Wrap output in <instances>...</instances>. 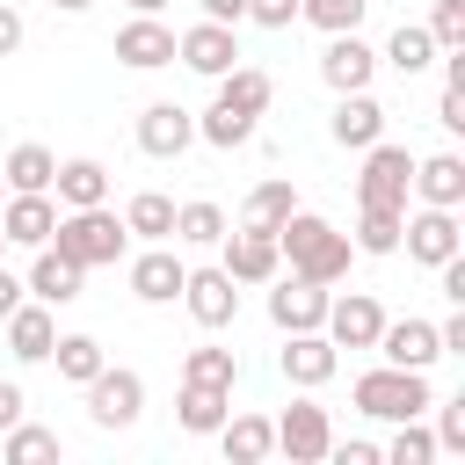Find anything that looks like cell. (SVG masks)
Wrapping results in <instances>:
<instances>
[{
  "instance_id": "obj_1",
  "label": "cell",
  "mask_w": 465,
  "mask_h": 465,
  "mask_svg": "<svg viewBox=\"0 0 465 465\" xmlns=\"http://www.w3.org/2000/svg\"><path fill=\"white\" fill-rule=\"evenodd\" d=\"M276 254L291 262V276H312V283H341L356 247H349V232H341V225H327L320 211H305V203H298V211L276 225Z\"/></svg>"
},
{
  "instance_id": "obj_2",
  "label": "cell",
  "mask_w": 465,
  "mask_h": 465,
  "mask_svg": "<svg viewBox=\"0 0 465 465\" xmlns=\"http://www.w3.org/2000/svg\"><path fill=\"white\" fill-rule=\"evenodd\" d=\"M51 247H58L65 262H80V269H102V262H124L131 232H124V218H116L109 203H80V211H58Z\"/></svg>"
},
{
  "instance_id": "obj_3",
  "label": "cell",
  "mask_w": 465,
  "mask_h": 465,
  "mask_svg": "<svg viewBox=\"0 0 465 465\" xmlns=\"http://www.w3.org/2000/svg\"><path fill=\"white\" fill-rule=\"evenodd\" d=\"M349 400H356V414H371V421H414V414H429V371H400V363H378V371H363L356 385H349Z\"/></svg>"
},
{
  "instance_id": "obj_4",
  "label": "cell",
  "mask_w": 465,
  "mask_h": 465,
  "mask_svg": "<svg viewBox=\"0 0 465 465\" xmlns=\"http://www.w3.org/2000/svg\"><path fill=\"white\" fill-rule=\"evenodd\" d=\"M407 196H414V153L392 145V138H371L363 145V174H356V203L407 211Z\"/></svg>"
},
{
  "instance_id": "obj_5",
  "label": "cell",
  "mask_w": 465,
  "mask_h": 465,
  "mask_svg": "<svg viewBox=\"0 0 465 465\" xmlns=\"http://www.w3.org/2000/svg\"><path fill=\"white\" fill-rule=\"evenodd\" d=\"M80 392H87V421H94V429H131V421L145 414V378L124 371V363H102Z\"/></svg>"
},
{
  "instance_id": "obj_6",
  "label": "cell",
  "mask_w": 465,
  "mask_h": 465,
  "mask_svg": "<svg viewBox=\"0 0 465 465\" xmlns=\"http://www.w3.org/2000/svg\"><path fill=\"white\" fill-rule=\"evenodd\" d=\"M400 247H407V262L436 269V262L465 254V225H458V211H436V203H421L414 218H400Z\"/></svg>"
},
{
  "instance_id": "obj_7",
  "label": "cell",
  "mask_w": 465,
  "mask_h": 465,
  "mask_svg": "<svg viewBox=\"0 0 465 465\" xmlns=\"http://www.w3.org/2000/svg\"><path fill=\"white\" fill-rule=\"evenodd\" d=\"M327 443H334V421H327V407H312V400H291V407L276 414V450H283L291 465H320V458H327Z\"/></svg>"
},
{
  "instance_id": "obj_8",
  "label": "cell",
  "mask_w": 465,
  "mask_h": 465,
  "mask_svg": "<svg viewBox=\"0 0 465 465\" xmlns=\"http://www.w3.org/2000/svg\"><path fill=\"white\" fill-rule=\"evenodd\" d=\"M196 145V116L182 102H145L138 109V153L145 160H182Z\"/></svg>"
},
{
  "instance_id": "obj_9",
  "label": "cell",
  "mask_w": 465,
  "mask_h": 465,
  "mask_svg": "<svg viewBox=\"0 0 465 465\" xmlns=\"http://www.w3.org/2000/svg\"><path fill=\"white\" fill-rule=\"evenodd\" d=\"M51 225H58V196L51 189H7V211H0V232H7V247H44L51 240Z\"/></svg>"
},
{
  "instance_id": "obj_10",
  "label": "cell",
  "mask_w": 465,
  "mask_h": 465,
  "mask_svg": "<svg viewBox=\"0 0 465 465\" xmlns=\"http://www.w3.org/2000/svg\"><path fill=\"white\" fill-rule=\"evenodd\" d=\"M218 247H225V262H218V269H225L232 283H276V269H283L276 232H254V225H240V232H232V225H225V240H218Z\"/></svg>"
},
{
  "instance_id": "obj_11",
  "label": "cell",
  "mask_w": 465,
  "mask_h": 465,
  "mask_svg": "<svg viewBox=\"0 0 465 465\" xmlns=\"http://www.w3.org/2000/svg\"><path fill=\"white\" fill-rule=\"evenodd\" d=\"M182 305H189V320L196 327H232L240 320V283L225 276V269H189V283H182Z\"/></svg>"
},
{
  "instance_id": "obj_12",
  "label": "cell",
  "mask_w": 465,
  "mask_h": 465,
  "mask_svg": "<svg viewBox=\"0 0 465 465\" xmlns=\"http://www.w3.org/2000/svg\"><path fill=\"white\" fill-rule=\"evenodd\" d=\"M378 327H385V305H378L371 291L327 298V320H320V334H327L334 349H371V341H378Z\"/></svg>"
},
{
  "instance_id": "obj_13",
  "label": "cell",
  "mask_w": 465,
  "mask_h": 465,
  "mask_svg": "<svg viewBox=\"0 0 465 465\" xmlns=\"http://www.w3.org/2000/svg\"><path fill=\"white\" fill-rule=\"evenodd\" d=\"M371 349H378L385 363H400V371H429V363L443 356V341H436V320H421V312H407V320H385Z\"/></svg>"
},
{
  "instance_id": "obj_14",
  "label": "cell",
  "mask_w": 465,
  "mask_h": 465,
  "mask_svg": "<svg viewBox=\"0 0 465 465\" xmlns=\"http://www.w3.org/2000/svg\"><path fill=\"white\" fill-rule=\"evenodd\" d=\"M276 363H283V378H291L298 392H312V385H327V378L341 371V349H334L320 327H305V334H283Z\"/></svg>"
},
{
  "instance_id": "obj_15",
  "label": "cell",
  "mask_w": 465,
  "mask_h": 465,
  "mask_svg": "<svg viewBox=\"0 0 465 465\" xmlns=\"http://www.w3.org/2000/svg\"><path fill=\"white\" fill-rule=\"evenodd\" d=\"M174 58H182L189 73L218 80V73H232V65H240V36H232L225 22H196V29H182V36H174Z\"/></svg>"
},
{
  "instance_id": "obj_16",
  "label": "cell",
  "mask_w": 465,
  "mask_h": 465,
  "mask_svg": "<svg viewBox=\"0 0 465 465\" xmlns=\"http://www.w3.org/2000/svg\"><path fill=\"white\" fill-rule=\"evenodd\" d=\"M320 80H327L334 94H356V87L378 80V51H371L356 29H341V36H327V51H320Z\"/></svg>"
},
{
  "instance_id": "obj_17",
  "label": "cell",
  "mask_w": 465,
  "mask_h": 465,
  "mask_svg": "<svg viewBox=\"0 0 465 465\" xmlns=\"http://www.w3.org/2000/svg\"><path fill=\"white\" fill-rule=\"evenodd\" d=\"M182 283H189V262L160 240V247H145L138 262H131V298L138 305H174L182 298Z\"/></svg>"
},
{
  "instance_id": "obj_18",
  "label": "cell",
  "mask_w": 465,
  "mask_h": 465,
  "mask_svg": "<svg viewBox=\"0 0 465 465\" xmlns=\"http://www.w3.org/2000/svg\"><path fill=\"white\" fill-rule=\"evenodd\" d=\"M116 58H124L131 73H160V65H174V29H167L160 15H131V22L116 29Z\"/></svg>"
},
{
  "instance_id": "obj_19",
  "label": "cell",
  "mask_w": 465,
  "mask_h": 465,
  "mask_svg": "<svg viewBox=\"0 0 465 465\" xmlns=\"http://www.w3.org/2000/svg\"><path fill=\"white\" fill-rule=\"evenodd\" d=\"M269 320H276V334H305V327H320V320H327V283H312V276H283V283L269 291Z\"/></svg>"
},
{
  "instance_id": "obj_20",
  "label": "cell",
  "mask_w": 465,
  "mask_h": 465,
  "mask_svg": "<svg viewBox=\"0 0 465 465\" xmlns=\"http://www.w3.org/2000/svg\"><path fill=\"white\" fill-rule=\"evenodd\" d=\"M327 131H334V145H349V153H363L371 138H385V109H378V94H371V87H356V94H334V116H327Z\"/></svg>"
},
{
  "instance_id": "obj_21",
  "label": "cell",
  "mask_w": 465,
  "mask_h": 465,
  "mask_svg": "<svg viewBox=\"0 0 465 465\" xmlns=\"http://www.w3.org/2000/svg\"><path fill=\"white\" fill-rule=\"evenodd\" d=\"M80 283H87V269H80V262H65V254L44 240V247H36V262H29V283H22V291H29L36 305H73V298H80Z\"/></svg>"
},
{
  "instance_id": "obj_22",
  "label": "cell",
  "mask_w": 465,
  "mask_h": 465,
  "mask_svg": "<svg viewBox=\"0 0 465 465\" xmlns=\"http://www.w3.org/2000/svg\"><path fill=\"white\" fill-rule=\"evenodd\" d=\"M51 341H58V320H51V305L22 298V305L7 312V356H15V363H51Z\"/></svg>"
},
{
  "instance_id": "obj_23",
  "label": "cell",
  "mask_w": 465,
  "mask_h": 465,
  "mask_svg": "<svg viewBox=\"0 0 465 465\" xmlns=\"http://www.w3.org/2000/svg\"><path fill=\"white\" fill-rule=\"evenodd\" d=\"M218 450H225V465H262L276 450V421L269 414H225L218 421Z\"/></svg>"
},
{
  "instance_id": "obj_24",
  "label": "cell",
  "mask_w": 465,
  "mask_h": 465,
  "mask_svg": "<svg viewBox=\"0 0 465 465\" xmlns=\"http://www.w3.org/2000/svg\"><path fill=\"white\" fill-rule=\"evenodd\" d=\"M414 196L436 203V211H458V203H465V160H458V153H429V160H414Z\"/></svg>"
},
{
  "instance_id": "obj_25",
  "label": "cell",
  "mask_w": 465,
  "mask_h": 465,
  "mask_svg": "<svg viewBox=\"0 0 465 465\" xmlns=\"http://www.w3.org/2000/svg\"><path fill=\"white\" fill-rule=\"evenodd\" d=\"M211 87H218L211 102H225V109H240V116H269V102H276V80H269L262 65H232V73H218Z\"/></svg>"
},
{
  "instance_id": "obj_26",
  "label": "cell",
  "mask_w": 465,
  "mask_h": 465,
  "mask_svg": "<svg viewBox=\"0 0 465 465\" xmlns=\"http://www.w3.org/2000/svg\"><path fill=\"white\" fill-rule=\"evenodd\" d=\"M51 189H58V211H80V203H109V167L102 160H58V174H51Z\"/></svg>"
},
{
  "instance_id": "obj_27",
  "label": "cell",
  "mask_w": 465,
  "mask_h": 465,
  "mask_svg": "<svg viewBox=\"0 0 465 465\" xmlns=\"http://www.w3.org/2000/svg\"><path fill=\"white\" fill-rule=\"evenodd\" d=\"M291 211H298V189H291L283 174H269V182H254V189H247V203H240V225H254V232H276Z\"/></svg>"
},
{
  "instance_id": "obj_28",
  "label": "cell",
  "mask_w": 465,
  "mask_h": 465,
  "mask_svg": "<svg viewBox=\"0 0 465 465\" xmlns=\"http://www.w3.org/2000/svg\"><path fill=\"white\" fill-rule=\"evenodd\" d=\"M378 65H392V73H407V80H414V73H429V65H436V36H429L421 22H400V29L385 36Z\"/></svg>"
},
{
  "instance_id": "obj_29",
  "label": "cell",
  "mask_w": 465,
  "mask_h": 465,
  "mask_svg": "<svg viewBox=\"0 0 465 465\" xmlns=\"http://www.w3.org/2000/svg\"><path fill=\"white\" fill-rule=\"evenodd\" d=\"M124 232H138L145 247L174 240V196H160V189H138V196L124 203Z\"/></svg>"
},
{
  "instance_id": "obj_30",
  "label": "cell",
  "mask_w": 465,
  "mask_h": 465,
  "mask_svg": "<svg viewBox=\"0 0 465 465\" xmlns=\"http://www.w3.org/2000/svg\"><path fill=\"white\" fill-rule=\"evenodd\" d=\"M225 414H232V392H218V385H182V400H174V421L189 436H218Z\"/></svg>"
},
{
  "instance_id": "obj_31",
  "label": "cell",
  "mask_w": 465,
  "mask_h": 465,
  "mask_svg": "<svg viewBox=\"0 0 465 465\" xmlns=\"http://www.w3.org/2000/svg\"><path fill=\"white\" fill-rule=\"evenodd\" d=\"M65 443H58V429H36V421H15V429H0V458L7 465H51Z\"/></svg>"
},
{
  "instance_id": "obj_32",
  "label": "cell",
  "mask_w": 465,
  "mask_h": 465,
  "mask_svg": "<svg viewBox=\"0 0 465 465\" xmlns=\"http://www.w3.org/2000/svg\"><path fill=\"white\" fill-rule=\"evenodd\" d=\"M51 174H58V153L51 145H15L0 160V182L7 189H51Z\"/></svg>"
},
{
  "instance_id": "obj_33",
  "label": "cell",
  "mask_w": 465,
  "mask_h": 465,
  "mask_svg": "<svg viewBox=\"0 0 465 465\" xmlns=\"http://www.w3.org/2000/svg\"><path fill=\"white\" fill-rule=\"evenodd\" d=\"M174 240H182V247H218V240H225V211H218L211 196L174 203Z\"/></svg>"
},
{
  "instance_id": "obj_34",
  "label": "cell",
  "mask_w": 465,
  "mask_h": 465,
  "mask_svg": "<svg viewBox=\"0 0 465 465\" xmlns=\"http://www.w3.org/2000/svg\"><path fill=\"white\" fill-rule=\"evenodd\" d=\"M400 218H407V211L363 203V218H356V232H349V247H356V254H400Z\"/></svg>"
},
{
  "instance_id": "obj_35",
  "label": "cell",
  "mask_w": 465,
  "mask_h": 465,
  "mask_svg": "<svg viewBox=\"0 0 465 465\" xmlns=\"http://www.w3.org/2000/svg\"><path fill=\"white\" fill-rule=\"evenodd\" d=\"M51 363H58V378H65V385H87L109 356H102V341H94V334H58V341H51Z\"/></svg>"
},
{
  "instance_id": "obj_36",
  "label": "cell",
  "mask_w": 465,
  "mask_h": 465,
  "mask_svg": "<svg viewBox=\"0 0 465 465\" xmlns=\"http://www.w3.org/2000/svg\"><path fill=\"white\" fill-rule=\"evenodd\" d=\"M254 124H262V116H240V109L211 102V109L196 116V138H203V145H218V153H232V145H247V138H254Z\"/></svg>"
},
{
  "instance_id": "obj_37",
  "label": "cell",
  "mask_w": 465,
  "mask_h": 465,
  "mask_svg": "<svg viewBox=\"0 0 465 465\" xmlns=\"http://www.w3.org/2000/svg\"><path fill=\"white\" fill-rule=\"evenodd\" d=\"M232 378H240V356H232V349H189V356H182V385H218V392H232Z\"/></svg>"
},
{
  "instance_id": "obj_38",
  "label": "cell",
  "mask_w": 465,
  "mask_h": 465,
  "mask_svg": "<svg viewBox=\"0 0 465 465\" xmlns=\"http://www.w3.org/2000/svg\"><path fill=\"white\" fill-rule=\"evenodd\" d=\"M371 0H298V22H312L320 36H341V29H363Z\"/></svg>"
},
{
  "instance_id": "obj_39",
  "label": "cell",
  "mask_w": 465,
  "mask_h": 465,
  "mask_svg": "<svg viewBox=\"0 0 465 465\" xmlns=\"http://www.w3.org/2000/svg\"><path fill=\"white\" fill-rule=\"evenodd\" d=\"M378 450H385V465H429L436 458V429H421V414L392 421V443H378Z\"/></svg>"
},
{
  "instance_id": "obj_40",
  "label": "cell",
  "mask_w": 465,
  "mask_h": 465,
  "mask_svg": "<svg viewBox=\"0 0 465 465\" xmlns=\"http://www.w3.org/2000/svg\"><path fill=\"white\" fill-rule=\"evenodd\" d=\"M421 29L436 36V51H458V44H465V0H436V15H429Z\"/></svg>"
},
{
  "instance_id": "obj_41",
  "label": "cell",
  "mask_w": 465,
  "mask_h": 465,
  "mask_svg": "<svg viewBox=\"0 0 465 465\" xmlns=\"http://www.w3.org/2000/svg\"><path fill=\"white\" fill-rule=\"evenodd\" d=\"M429 407H436V400H429ZM436 450H465V400L436 407Z\"/></svg>"
},
{
  "instance_id": "obj_42",
  "label": "cell",
  "mask_w": 465,
  "mask_h": 465,
  "mask_svg": "<svg viewBox=\"0 0 465 465\" xmlns=\"http://www.w3.org/2000/svg\"><path fill=\"white\" fill-rule=\"evenodd\" d=\"M247 22H262V29H291V22H298V0H247Z\"/></svg>"
},
{
  "instance_id": "obj_43",
  "label": "cell",
  "mask_w": 465,
  "mask_h": 465,
  "mask_svg": "<svg viewBox=\"0 0 465 465\" xmlns=\"http://www.w3.org/2000/svg\"><path fill=\"white\" fill-rule=\"evenodd\" d=\"M327 458H341V465H385V450L363 443V436H356V443H327Z\"/></svg>"
},
{
  "instance_id": "obj_44",
  "label": "cell",
  "mask_w": 465,
  "mask_h": 465,
  "mask_svg": "<svg viewBox=\"0 0 465 465\" xmlns=\"http://www.w3.org/2000/svg\"><path fill=\"white\" fill-rule=\"evenodd\" d=\"M436 124H443V131H465V87H443V102H436Z\"/></svg>"
},
{
  "instance_id": "obj_45",
  "label": "cell",
  "mask_w": 465,
  "mask_h": 465,
  "mask_svg": "<svg viewBox=\"0 0 465 465\" xmlns=\"http://www.w3.org/2000/svg\"><path fill=\"white\" fill-rule=\"evenodd\" d=\"M196 7H203V22H225V29L247 22V0H196Z\"/></svg>"
},
{
  "instance_id": "obj_46",
  "label": "cell",
  "mask_w": 465,
  "mask_h": 465,
  "mask_svg": "<svg viewBox=\"0 0 465 465\" xmlns=\"http://www.w3.org/2000/svg\"><path fill=\"white\" fill-rule=\"evenodd\" d=\"M22 407H29V400H22V385H15V378H0V429H15V421H22Z\"/></svg>"
},
{
  "instance_id": "obj_47",
  "label": "cell",
  "mask_w": 465,
  "mask_h": 465,
  "mask_svg": "<svg viewBox=\"0 0 465 465\" xmlns=\"http://www.w3.org/2000/svg\"><path fill=\"white\" fill-rule=\"evenodd\" d=\"M15 51H22V15L0 0V58H15Z\"/></svg>"
},
{
  "instance_id": "obj_48",
  "label": "cell",
  "mask_w": 465,
  "mask_h": 465,
  "mask_svg": "<svg viewBox=\"0 0 465 465\" xmlns=\"http://www.w3.org/2000/svg\"><path fill=\"white\" fill-rule=\"evenodd\" d=\"M22 298H29V291H22V276H15V269H7V262H0V320H7V312H15V305H22Z\"/></svg>"
},
{
  "instance_id": "obj_49",
  "label": "cell",
  "mask_w": 465,
  "mask_h": 465,
  "mask_svg": "<svg viewBox=\"0 0 465 465\" xmlns=\"http://www.w3.org/2000/svg\"><path fill=\"white\" fill-rule=\"evenodd\" d=\"M51 7H58V15H87L94 0H51Z\"/></svg>"
},
{
  "instance_id": "obj_50",
  "label": "cell",
  "mask_w": 465,
  "mask_h": 465,
  "mask_svg": "<svg viewBox=\"0 0 465 465\" xmlns=\"http://www.w3.org/2000/svg\"><path fill=\"white\" fill-rule=\"evenodd\" d=\"M124 7H131V15H160L167 0H124Z\"/></svg>"
},
{
  "instance_id": "obj_51",
  "label": "cell",
  "mask_w": 465,
  "mask_h": 465,
  "mask_svg": "<svg viewBox=\"0 0 465 465\" xmlns=\"http://www.w3.org/2000/svg\"><path fill=\"white\" fill-rule=\"evenodd\" d=\"M0 189H7V182H0Z\"/></svg>"
}]
</instances>
